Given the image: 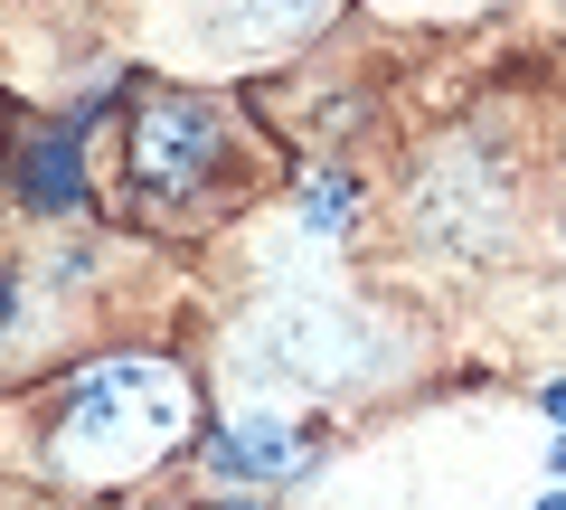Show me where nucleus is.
<instances>
[{"label": "nucleus", "mask_w": 566, "mask_h": 510, "mask_svg": "<svg viewBox=\"0 0 566 510\" xmlns=\"http://www.w3.org/2000/svg\"><path fill=\"white\" fill-rule=\"evenodd\" d=\"M180 435H189V388H180V368H161V360H95L76 388L57 397L48 464H57L76 491H104V482L151 472Z\"/></svg>", "instance_id": "1"}, {"label": "nucleus", "mask_w": 566, "mask_h": 510, "mask_svg": "<svg viewBox=\"0 0 566 510\" xmlns=\"http://www.w3.org/2000/svg\"><path fill=\"white\" fill-rule=\"evenodd\" d=\"M245 360L331 388V378H359V368H368V341H359V322H349V312H331V303H283V312H264V322H255Z\"/></svg>", "instance_id": "2"}, {"label": "nucleus", "mask_w": 566, "mask_h": 510, "mask_svg": "<svg viewBox=\"0 0 566 510\" xmlns=\"http://www.w3.org/2000/svg\"><path fill=\"white\" fill-rule=\"evenodd\" d=\"M208 162H218V104L161 95L151 114H142V133H133V170H142L151 189H189V180H208Z\"/></svg>", "instance_id": "3"}, {"label": "nucleus", "mask_w": 566, "mask_h": 510, "mask_svg": "<svg viewBox=\"0 0 566 510\" xmlns=\"http://www.w3.org/2000/svg\"><path fill=\"white\" fill-rule=\"evenodd\" d=\"M85 123H95V104L57 114V123L39 133V143L20 152V199H29V208H76V199H85V170H76V152H85Z\"/></svg>", "instance_id": "4"}, {"label": "nucleus", "mask_w": 566, "mask_h": 510, "mask_svg": "<svg viewBox=\"0 0 566 510\" xmlns=\"http://www.w3.org/2000/svg\"><path fill=\"white\" fill-rule=\"evenodd\" d=\"M208 464H218V472H237V482H255V472H293V435H283L264 407H245L237 426H227L218 445H208Z\"/></svg>", "instance_id": "5"}, {"label": "nucleus", "mask_w": 566, "mask_h": 510, "mask_svg": "<svg viewBox=\"0 0 566 510\" xmlns=\"http://www.w3.org/2000/svg\"><path fill=\"white\" fill-rule=\"evenodd\" d=\"M322 0H227V20L237 29H303Z\"/></svg>", "instance_id": "6"}, {"label": "nucleus", "mask_w": 566, "mask_h": 510, "mask_svg": "<svg viewBox=\"0 0 566 510\" xmlns=\"http://www.w3.org/2000/svg\"><path fill=\"white\" fill-rule=\"evenodd\" d=\"M303 218H312V227H340V218H349V180H322V189L303 199Z\"/></svg>", "instance_id": "7"}, {"label": "nucleus", "mask_w": 566, "mask_h": 510, "mask_svg": "<svg viewBox=\"0 0 566 510\" xmlns=\"http://www.w3.org/2000/svg\"><path fill=\"white\" fill-rule=\"evenodd\" d=\"M547 416H557V435H566V378H557V388H547Z\"/></svg>", "instance_id": "8"}, {"label": "nucleus", "mask_w": 566, "mask_h": 510, "mask_svg": "<svg viewBox=\"0 0 566 510\" xmlns=\"http://www.w3.org/2000/svg\"><path fill=\"white\" fill-rule=\"evenodd\" d=\"M208 510H245V501H208Z\"/></svg>", "instance_id": "9"}, {"label": "nucleus", "mask_w": 566, "mask_h": 510, "mask_svg": "<svg viewBox=\"0 0 566 510\" xmlns=\"http://www.w3.org/2000/svg\"><path fill=\"white\" fill-rule=\"evenodd\" d=\"M538 510H566V501H538Z\"/></svg>", "instance_id": "10"}]
</instances>
